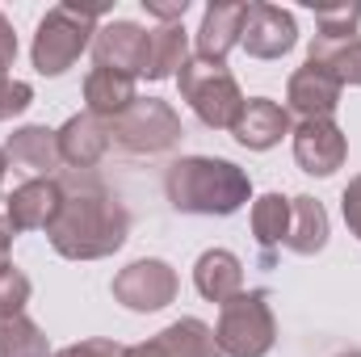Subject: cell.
<instances>
[{"instance_id":"cell-11","label":"cell","mask_w":361,"mask_h":357,"mask_svg":"<svg viewBox=\"0 0 361 357\" xmlns=\"http://www.w3.org/2000/svg\"><path fill=\"white\" fill-rule=\"evenodd\" d=\"M4 160H8V169L25 173L30 181L59 177V169H63L59 139L47 126H17L8 135V143H4Z\"/></svg>"},{"instance_id":"cell-28","label":"cell","mask_w":361,"mask_h":357,"mask_svg":"<svg viewBox=\"0 0 361 357\" xmlns=\"http://www.w3.org/2000/svg\"><path fill=\"white\" fill-rule=\"evenodd\" d=\"M51 357H126V345H118L109 337H89V341H76V345H68Z\"/></svg>"},{"instance_id":"cell-32","label":"cell","mask_w":361,"mask_h":357,"mask_svg":"<svg viewBox=\"0 0 361 357\" xmlns=\"http://www.w3.org/2000/svg\"><path fill=\"white\" fill-rule=\"evenodd\" d=\"M126 357H169V349L160 345V337H152L143 345H126Z\"/></svg>"},{"instance_id":"cell-13","label":"cell","mask_w":361,"mask_h":357,"mask_svg":"<svg viewBox=\"0 0 361 357\" xmlns=\"http://www.w3.org/2000/svg\"><path fill=\"white\" fill-rule=\"evenodd\" d=\"M231 135H235V143L248 147V152H269V147H277L286 135H294L290 109L277 105L273 97H248L244 109H240V118H235V126H231Z\"/></svg>"},{"instance_id":"cell-34","label":"cell","mask_w":361,"mask_h":357,"mask_svg":"<svg viewBox=\"0 0 361 357\" xmlns=\"http://www.w3.org/2000/svg\"><path fill=\"white\" fill-rule=\"evenodd\" d=\"M4 173H8V160H4V147H0V185H4Z\"/></svg>"},{"instance_id":"cell-6","label":"cell","mask_w":361,"mask_h":357,"mask_svg":"<svg viewBox=\"0 0 361 357\" xmlns=\"http://www.w3.org/2000/svg\"><path fill=\"white\" fill-rule=\"evenodd\" d=\"M109 143L130 156H164L180 143V114L160 97H139L109 122Z\"/></svg>"},{"instance_id":"cell-7","label":"cell","mask_w":361,"mask_h":357,"mask_svg":"<svg viewBox=\"0 0 361 357\" xmlns=\"http://www.w3.org/2000/svg\"><path fill=\"white\" fill-rule=\"evenodd\" d=\"M180 282L177 269L160 257H143V261H130L114 277V298L126 307V311H164L173 298H177Z\"/></svg>"},{"instance_id":"cell-23","label":"cell","mask_w":361,"mask_h":357,"mask_svg":"<svg viewBox=\"0 0 361 357\" xmlns=\"http://www.w3.org/2000/svg\"><path fill=\"white\" fill-rule=\"evenodd\" d=\"M160 345L169 349V357H223L219 341H214V328L202 324V320H193V315L169 324L160 332Z\"/></svg>"},{"instance_id":"cell-35","label":"cell","mask_w":361,"mask_h":357,"mask_svg":"<svg viewBox=\"0 0 361 357\" xmlns=\"http://www.w3.org/2000/svg\"><path fill=\"white\" fill-rule=\"evenodd\" d=\"M4 80H8V68H4V63H0V85H4Z\"/></svg>"},{"instance_id":"cell-1","label":"cell","mask_w":361,"mask_h":357,"mask_svg":"<svg viewBox=\"0 0 361 357\" xmlns=\"http://www.w3.org/2000/svg\"><path fill=\"white\" fill-rule=\"evenodd\" d=\"M59 185H63V206L47 227L51 248L68 261L114 257L130 236V210L122 206V198L92 173H68L59 177Z\"/></svg>"},{"instance_id":"cell-5","label":"cell","mask_w":361,"mask_h":357,"mask_svg":"<svg viewBox=\"0 0 361 357\" xmlns=\"http://www.w3.org/2000/svg\"><path fill=\"white\" fill-rule=\"evenodd\" d=\"M214 341L223 357H265L277 345V320L269 307V290H244L219 307Z\"/></svg>"},{"instance_id":"cell-25","label":"cell","mask_w":361,"mask_h":357,"mask_svg":"<svg viewBox=\"0 0 361 357\" xmlns=\"http://www.w3.org/2000/svg\"><path fill=\"white\" fill-rule=\"evenodd\" d=\"M315 25H319V34H315V38H332V42L357 38L361 0H345V4H319V8H315Z\"/></svg>"},{"instance_id":"cell-15","label":"cell","mask_w":361,"mask_h":357,"mask_svg":"<svg viewBox=\"0 0 361 357\" xmlns=\"http://www.w3.org/2000/svg\"><path fill=\"white\" fill-rule=\"evenodd\" d=\"M55 139H59V156H63V164H68L72 173H92V169L105 160V152L114 147V143H109V122L92 118L89 109L76 114V118H68V122L55 131Z\"/></svg>"},{"instance_id":"cell-16","label":"cell","mask_w":361,"mask_h":357,"mask_svg":"<svg viewBox=\"0 0 361 357\" xmlns=\"http://www.w3.org/2000/svg\"><path fill=\"white\" fill-rule=\"evenodd\" d=\"M244 17H248V4H227V0L206 4L202 25H197V34H193L197 55H202V59H214V63H227V51L240 47Z\"/></svg>"},{"instance_id":"cell-8","label":"cell","mask_w":361,"mask_h":357,"mask_svg":"<svg viewBox=\"0 0 361 357\" xmlns=\"http://www.w3.org/2000/svg\"><path fill=\"white\" fill-rule=\"evenodd\" d=\"M349 156V139L332 118H315V122H298L294 126V160L302 173L311 177H332Z\"/></svg>"},{"instance_id":"cell-30","label":"cell","mask_w":361,"mask_h":357,"mask_svg":"<svg viewBox=\"0 0 361 357\" xmlns=\"http://www.w3.org/2000/svg\"><path fill=\"white\" fill-rule=\"evenodd\" d=\"M143 8H147L152 17H160L164 25H177L180 17L189 13V0H173V4H164V0H143Z\"/></svg>"},{"instance_id":"cell-12","label":"cell","mask_w":361,"mask_h":357,"mask_svg":"<svg viewBox=\"0 0 361 357\" xmlns=\"http://www.w3.org/2000/svg\"><path fill=\"white\" fill-rule=\"evenodd\" d=\"M63 206V185L59 177H47V181H25L8 193V206H4V219L13 231H47L55 223Z\"/></svg>"},{"instance_id":"cell-21","label":"cell","mask_w":361,"mask_h":357,"mask_svg":"<svg viewBox=\"0 0 361 357\" xmlns=\"http://www.w3.org/2000/svg\"><path fill=\"white\" fill-rule=\"evenodd\" d=\"M189 59V34L185 25H160V30H147V68L143 76L147 80H169L177 76Z\"/></svg>"},{"instance_id":"cell-26","label":"cell","mask_w":361,"mask_h":357,"mask_svg":"<svg viewBox=\"0 0 361 357\" xmlns=\"http://www.w3.org/2000/svg\"><path fill=\"white\" fill-rule=\"evenodd\" d=\"M34 286L21 269H0V320H13V315H25V303H30Z\"/></svg>"},{"instance_id":"cell-20","label":"cell","mask_w":361,"mask_h":357,"mask_svg":"<svg viewBox=\"0 0 361 357\" xmlns=\"http://www.w3.org/2000/svg\"><path fill=\"white\" fill-rule=\"evenodd\" d=\"M252 236L261 244V265L273 269L277 261V248H286V236H290V198L281 193H261L252 202Z\"/></svg>"},{"instance_id":"cell-14","label":"cell","mask_w":361,"mask_h":357,"mask_svg":"<svg viewBox=\"0 0 361 357\" xmlns=\"http://www.w3.org/2000/svg\"><path fill=\"white\" fill-rule=\"evenodd\" d=\"M341 92H345V85H341L336 76H328V72L315 68V63H302V68L290 76V85H286V109L298 114L302 122L332 118L336 105H341Z\"/></svg>"},{"instance_id":"cell-22","label":"cell","mask_w":361,"mask_h":357,"mask_svg":"<svg viewBox=\"0 0 361 357\" xmlns=\"http://www.w3.org/2000/svg\"><path fill=\"white\" fill-rule=\"evenodd\" d=\"M307 63L324 68V72H328V76H336L341 85H361V38H345V42L315 38V42H311Z\"/></svg>"},{"instance_id":"cell-4","label":"cell","mask_w":361,"mask_h":357,"mask_svg":"<svg viewBox=\"0 0 361 357\" xmlns=\"http://www.w3.org/2000/svg\"><path fill=\"white\" fill-rule=\"evenodd\" d=\"M177 89L189 101V109L197 114V122L210 126V131H231L244 101H248L227 63H214V59H202V55L185 59V68L177 72Z\"/></svg>"},{"instance_id":"cell-24","label":"cell","mask_w":361,"mask_h":357,"mask_svg":"<svg viewBox=\"0 0 361 357\" xmlns=\"http://www.w3.org/2000/svg\"><path fill=\"white\" fill-rule=\"evenodd\" d=\"M0 357H51V341L30 315H13L0 320Z\"/></svg>"},{"instance_id":"cell-9","label":"cell","mask_w":361,"mask_h":357,"mask_svg":"<svg viewBox=\"0 0 361 357\" xmlns=\"http://www.w3.org/2000/svg\"><path fill=\"white\" fill-rule=\"evenodd\" d=\"M244 51L252 59H281L294 51L298 42V25H294V13L277 8V4H248V17H244V34H240Z\"/></svg>"},{"instance_id":"cell-27","label":"cell","mask_w":361,"mask_h":357,"mask_svg":"<svg viewBox=\"0 0 361 357\" xmlns=\"http://www.w3.org/2000/svg\"><path fill=\"white\" fill-rule=\"evenodd\" d=\"M34 105V89L25 85V80H4L0 85V122H8V118H17V114H25Z\"/></svg>"},{"instance_id":"cell-3","label":"cell","mask_w":361,"mask_h":357,"mask_svg":"<svg viewBox=\"0 0 361 357\" xmlns=\"http://www.w3.org/2000/svg\"><path fill=\"white\" fill-rule=\"evenodd\" d=\"M105 4H55L47 8V17L38 21L30 59L38 68V76H63L97 38V21L105 17Z\"/></svg>"},{"instance_id":"cell-2","label":"cell","mask_w":361,"mask_h":357,"mask_svg":"<svg viewBox=\"0 0 361 357\" xmlns=\"http://www.w3.org/2000/svg\"><path fill=\"white\" fill-rule=\"evenodd\" d=\"M164 193L180 214H235L252 198V181L240 164L219 156H185L164 173Z\"/></svg>"},{"instance_id":"cell-18","label":"cell","mask_w":361,"mask_h":357,"mask_svg":"<svg viewBox=\"0 0 361 357\" xmlns=\"http://www.w3.org/2000/svg\"><path fill=\"white\" fill-rule=\"evenodd\" d=\"M135 101H139L135 76H122V72H109V68H92L85 76V105H89L92 118H101V122H114Z\"/></svg>"},{"instance_id":"cell-17","label":"cell","mask_w":361,"mask_h":357,"mask_svg":"<svg viewBox=\"0 0 361 357\" xmlns=\"http://www.w3.org/2000/svg\"><path fill=\"white\" fill-rule=\"evenodd\" d=\"M193 286L206 303H231L235 294H244V265L235 253L227 248H206L193 265Z\"/></svg>"},{"instance_id":"cell-33","label":"cell","mask_w":361,"mask_h":357,"mask_svg":"<svg viewBox=\"0 0 361 357\" xmlns=\"http://www.w3.org/2000/svg\"><path fill=\"white\" fill-rule=\"evenodd\" d=\"M13 236H17V231H13V227H8V219L0 214V269L13 265V261H8V253H13Z\"/></svg>"},{"instance_id":"cell-29","label":"cell","mask_w":361,"mask_h":357,"mask_svg":"<svg viewBox=\"0 0 361 357\" xmlns=\"http://www.w3.org/2000/svg\"><path fill=\"white\" fill-rule=\"evenodd\" d=\"M341 210H345V223H349V231L361 240V173L349 185H345V193H341Z\"/></svg>"},{"instance_id":"cell-31","label":"cell","mask_w":361,"mask_h":357,"mask_svg":"<svg viewBox=\"0 0 361 357\" xmlns=\"http://www.w3.org/2000/svg\"><path fill=\"white\" fill-rule=\"evenodd\" d=\"M13 59H17V34H13L8 17L0 13V63H4V68H13Z\"/></svg>"},{"instance_id":"cell-10","label":"cell","mask_w":361,"mask_h":357,"mask_svg":"<svg viewBox=\"0 0 361 357\" xmlns=\"http://www.w3.org/2000/svg\"><path fill=\"white\" fill-rule=\"evenodd\" d=\"M92 59H97V68H109V72H122V76H143V68H147V30L135 25V21L97 25Z\"/></svg>"},{"instance_id":"cell-19","label":"cell","mask_w":361,"mask_h":357,"mask_svg":"<svg viewBox=\"0 0 361 357\" xmlns=\"http://www.w3.org/2000/svg\"><path fill=\"white\" fill-rule=\"evenodd\" d=\"M324 244H328V210H324V202H315L311 193L290 198V236H286V248L294 257H315V253H324Z\"/></svg>"},{"instance_id":"cell-36","label":"cell","mask_w":361,"mask_h":357,"mask_svg":"<svg viewBox=\"0 0 361 357\" xmlns=\"http://www.w3.org/2000/svg\"><path fill=\"white\" fill-rule=\"evenodd\" d=\"M341 357H361V349H353V353H341Z\"/></svg>"}]
</instances>
